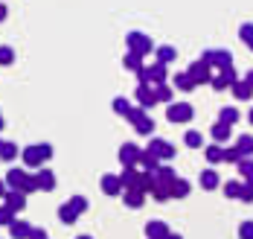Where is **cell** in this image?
Segmentation results:
<instances>
[{
  "label": "cell",
  "instance_id": "6da1fadb",
  "mask_svg": "<svg viewBox=\"0 0 253 239\" xmlns=\"http://www.w3.org/2000/svg\"><path fill=\"white\" fill-rule=\"evenodd\" d=\"M6 187H9V190H18V192H24V195H29V192L38 190L35 175H29L26 169H18V166H12V169L6 172Z\"/></svg>",
  "mask_w": 253,
  "mask_h": 239
},
{
  "label": "cell",
  "instance_id": "7a4b0ae2",
  "mask_svg": "<svg viewBox=\"0 0 253 239\" xmlns=\"http://www.w3.org/2000/svg\"><path fill=\"white\" fill-rule=\"evenodd\" d=\"M21 158L29 169H41V163L52 158V146L50 143H32V146L21 149Z\"/></svg>",
  "mask_w": 253,
  "mask_h": 239
},
{
  "label": "cell",
  "instance_id": "3957f363",
  "mask_svg": "<svg viewBox=\"0 0 253 239\" xmlns=\"http://www.w3.org/2000/svg\"><path fill=\"white\" fill-rule=\"evenodd\" d=\"M166 79H169V73H166V64H160V61H152L143 73H137V85L160 88V85H166Z\"/></svg>",
  "mask_w": 253,
  "mask_h": 239
},
{
  "label": "cell",
  "instance_id": "277c9868",
  "mask_svg": "<svg viewBox=\"0 0 253 239\" xmlns=\"http://www.w3.org/2000/svg\"><path fill=\"white\" fill-rule=\"evenodd\" d=\"M128 123L137 129V134H143V137H152V132H154V120L149 117V111H143V108H131V114L126 117Z\"/></svg>",
  "mask_w": 253,
  "mask_h": 239
},
{
  "label": "cell",
  "instance_id": "5b68a950",
  "mask_svg": "<svg viewBox=\"0 0 253 239\" xmlns=\"http://www.w3.org/2000/svg\"><path fill=\"white\" fill-rule=\"evenodd\" d=\"M126 44H128V53H137V55H149L154 50L152 38H149L146 32H128Z\"/></svg>",
  "mask_w": 253,
  "mask_h": 239
},
{
  "label": "cell",
  "instance_id": "8992f818",
  "mask_svg": "<svg viewBox=\"0 0 253 239\" xmlns=\"http://www.w3.org/2000/svg\"><path fill=\"white\" fill-rule=\"evenodd\" d=\"M201 61H207L210 67L227 70V67H233V53H230V50H204Z\"/></svg>",
  "mask_w": 253,
  "mask_h": 239
},
{
  "label": "cell",
  "instance_id": "52a82bcc",
  "mask_svg": "<svg viewBox=\"0 0 253 239\" xmlns=\"http://www.w3.org/2000/svg\"><path fill=\"white\" fill-rule=\"evenodd\" d=\"M195 117V108L189 105V102H172V105H166V120L169 123H189Z\"/></svg>",
  "mask_w": 253,
  "mask_h": 239
},
{
  "label": "cell",
  "instance_id": "ba28073f",
  "mask_svg": "<svg viewBox=\"0 0 253 239\" xmlns=\"http://www.w3.org/2000/svg\"><path fill=\"white\" fill-rule=\"evenodd\" d=\"M146 149H149L152 155H157L160 160H172V158L177 155V149L172 146V143H169V140H163V137H152Z\"/></svg>",
  "mask_w": 253,
  "mask_h": 239
},
{
  "label": "cell",
  "instance_id": "9c48e42d",
  "mask_svg": "<svg viewBox=\"0 0 253 239\" xmlns=\"http://www.w3.org/2000/svg\"><path fill=\"white\" fill-rule=\"evenodd\" d=\"M140 158H143V149H140L137 143H123V146H120V163H123V169L140 166Z\"/></svg>",
  "mask_w": 253,
  "mask_h": 239
},
{
  "label": "cell",
  "instance_id": "30bf717a",
  "mask_svg": "<svg viewBox=\"0 0 253 239\" xmlns=\"http://www.w3.org/2000/svg\"><path fill=\"white\" fill-rule=\"evenodd\" d=\"M134 96H137V108H143V111H149L152 105H157V94H154L152 85H137Z\"/></svg>",
  "mask_w": 253,
  "mask_h": 239
},
{
  "label": "cell",
  "instance_id": "8fae6325",
  "mask_svg": "<svg viewBox=\"0 0 253 239\" xmlns=\"http://www.w3.org/2000/svg\"><path fill=\"white\" fill-rule=\"evenodd\" d=\"M236 82H239L236 67H227V70H218V73L212 76V88H215V91H224V88H233Z\"/></svg>",
  "mask_w": 253,
  "mask_h": 239
},
{
  "label": "cell",
  "instance_id": "7c38bea8",
  "mask_svg": "<svg viewBox=\"0 0 253 239\" xmlns=\"http://www.w3.org/2000/svg\"><path fill=\"white\" fill-rule=\"evenodd\" d=\"M189 76L198 82V85H201V82H212V67H210L207 61L198 58V61H192V64H189Z\"/></svg>",
  "mask_w": 253,
  "mask_h": 239
},
{
  "label": "cell",
  "instance_id": "4fadbf2b",
  "mask_svg": "<svg viewBox=\"0 0 253 239\" xmlns=\"http://www.w3.org/2000/svg\"><path fill=\"white\" fill-rule=\"evenodd\" d=\"M99 187H102L105 195H120V192H126V187H123V181H120V175H111V172L102 175Z\"/></svg>",
  "mask_w": 253,
  "mask_h": 239
},
{
  "label": "cell",
  "instance_id": "5bb4252c",
  "mask_svg": "<svg viewBox=\"0 0 253 239\" xmlns=\"http://www.w3.org/2000/svg\"><path fill=\"white\" fill-rule=\"evenodd\" d=\"M169 234H172V231H169V225H166V222H160V219L146 222V237H149V239H166Z\"/></svg>",
  "mask_w": 253,
  "mask_h": 239
},
{
  "label": "cell",
  "instance_id": "9a60e30c",
  "mask_svg": "<svg viewBox=\"0 0 253 239\" xmlns=\"http://www.w3.org/2000/svg\"><path fill=\"white\" fill-rule=\"evenodd\" d=\"M35 184H38V190H44V192H52L55 190V172L52 169H38L35 172Z\"/></svg>",
  "mask_w": 253,
  "mask_h": 239
},
{
  "label": "cell",
  "instance_id": "2e32d148",
  "mask_svg": "<svg viewBox=\"0 0 253 239\" xmlns=\"http://www.w3.org/2000/svg\"><path fill=\"white\" fill-rule=\"evenodd\" d=\"M9 237L12 239H29L32 237V225L24 222V219H15V222L9 225Z\"/></svg>",
  "mask_w": 253,
  "mask_h": 239
},
{
  "label": "cell",
  "instance_id": "e0dca14e",
  "mask_svg": "<svg viewBox=\"0 0 253 239\" xmlns=\"http://www.w3.org/2000/svg\"><path fill=\"white\" fill-rule=\"evenodd\" d=\"M3 201H6L9 210H15V213H21L26 207V195L24 192H18V190H9V192L3 195Z\"/></svg>",
  "mask_w": 253,
  "mask_h": 239
},
{
  "label": "cell",
  "instance_id": "ac0fdd59",
  "mask_svg": "<svg viewBox=\"0 0 253 239\" xmlns=\"http://www.w3.org/2000/svg\"><path fill=\"white\" fill-rule=\"evenodd\" d=\"M143 201H146V192H143V190H126V192H123V204L131 207V210L143 207Z\"/></svg>",
  "mask_w": 253,
  "mask_h": 239
},
{
  "label": "cell",
  "instance_id": "d6986e66",
  "mask_svg": "<svg viewBox=\"0 0 253 239\" xmlns=\"http://www.w3.org/2000/svg\"><path fill=\"white\" fill-rule=\"evenodd\" d=\"M172 85H175L177 91H186V94L198 88V82L189 76V70H183V73H175V76H172Z\"/></svg>",
  "mask_w": 253,
  "mask_h": 239
},
{
  "label": "cell",
  "instance_id": "ffe728a7",
  "mask_svg": "<svg viewBox=\"0 0 253 239\" xmlns=\"http://www.w3.org/2000/svg\"><path fill=\"white\" fill-rule=\"evenodd\" d=\"M230 91H233V96H236L239 102H248V99L253 96V85L248 79H239L233 88H230Z\"/></svg>",
  "mask_w": 253,
  "mask_h": 239
},
{
  "label": "cell",
  "instance_id": "44dd1931",
  "mask_svg": "<svg viewBox=\"0 0 253 239\" xmlns=\"http://www.w3.org/2000/svg\"><path fill=\"white\" fill-rule=\"evenodd\" d=\"M201 187L204 190H218V187H221V178H218V172H215L212 166L201 172Z\"/></svg>",
  "mask_w": 253,
  "mask_h": 239
},
{
  "label": "cell",
  "instance_id": "7402d4cb",
  "mask_svg": "<svg viewBox=\"0 0 253 239\" xmlns=\"http://www.w3.org/2000/svg\"><path fill=\"white\" fill-rule=\"evenodd\" d=\"M140 169H143V172H157V169H160V158H157V155H152L149 149H143V158H140Z\"/></svg>",
  "mask_w": 253,
  "mask_h": 239
},
{
  "label": "cell",
  "instance_id": "603a6c76",
  "mask_svg": "<svg viewBox=\"0 0 253 239\" xmlns=\"http://www.w3.org/2000/svg\"><path fill=\"white\" fill-rule=\"evenodd\" d=\"M210 134H212V140L221 146L224 140H230V134H233V129L230 126H224V123H212V129H210Z\"/></svg>",
  "mask_w": 253,
  "mask_h": 239
},
{
  "label": "cell",
  "instance_id": "cb8c5ba5",
  "mask_svg": "<svg viewBox=\"0 0 253 239\" xmlns=\"http://www.w3.org/2000/svg\"><path fill=\"white\" fill-rule=\"evenodd\" d=\"M236 149L242 152V158H253V137L251 134H239L236 137Z\"/></svg>",
  "mask_w": 253,
  "mask_h": 239
},
{
  "label": "cell",
  "instance_id": "d4e9b609",
  "mask_svg": "<svg viewBox=\"0 0 253 239\" xmlns=\"http://www.w3.org/2000/svg\"><path fill=\"white\" fill-rule=\"evenodd\" d=\"M218 123H224V126H236L239 123V108H233V105H224L221 108V114H218Z\"/></svg>",
  "mask_w": 253,
  "mask_h": 239
},
{
  "label": "cell",
  "instance_id": "484cf974",
  "mask_svg": "<svg viewBox=\"0 0 253 239\" xmlns=\"http://www.w3.org/2000/svg\"><path fill=\"white\" fill-rule=\"evenodd\" d=\"M123 64H126L128 70H134V73H143V70H146V64H143V55H137V53H126Z\"/></svg>",
  "mask_w": 253,
  "mask_h": 239
},
{
  "label": "cell",
  "instance_id": "4316f807",
  "mask_svg": "<svg viewBox=\"0 0 253 239\" xmlns=\"http://www.w3.org/2000/svg\"><path fill=\"white\" fill-rule=\"evenodd\" d=\"M204 155H207V160H210V163H221V160H224V146L210 143V146L204 149Z\"/></svg>",
  "mask_w": 253,
  "mask_h": 239
},
{
  "label": "cell",
  "instance_id": "83f0119b",
  "mask_svg": "<svg viewBox=\"0 0 253 239\" xmlns=\"http://www.w3.org/2000/svg\"><path fill=\"white\" fill-rule=\"evenodd\" d=\"M111 108H114V114H120V117H128L131 114V102H128L126 96H114V102H111Z\"/></svg>",
  "mask_w": 253,
  "mask_h": 239
},
{
  "label": "cell",
  "instance_id": "f1b7e54d",
  "mask_svg": "<svg viewBox=\"0 0 253 239\" xmlns=\"http://www.w3.org/2000/svg\"><path fill=\"white\" fill-rule=\"evenodd\" d=\"M175 58H177V50H175V47H169V44L157 47V61H160V64H169V61H175Z\"/></svg>",
  "mask_w": 253,
  "mask_h": 239
},
{
  "label": "cell",
  "instance_id": "f546056e",
  "mask_svg": "<svg viewBox=\"0 0 253 239\" xmlns=\"http://www.w3.org/2000/svg\"><path fill=\"white\" fill-rule=\"evenodd\" d=\"M189 190H192V184H189L186 178H177L175 187H172V198H186V195H189Z\"/></svg>",
  "mask_w": 253,
  "mask_h": 239
},
{
  "label": "cell",
  "instance_id": "4dcf8cb0",
  "mask_svg": "<svg viewBox=\"0 0 253 239\" xmlns=\"http://www.w3.org/2000/svg\"><path fill=\"white\" fill-rule=\"evenodd\" d=\"M239 175L245 178V184L253 187V160L251 158H245L242 163H239Z\"/></svg>",
  "mask_w": 253,
  "mask_h": 239
},
{
  "label": "cell",
  "instance_id": "1f68e13d",
  "mask_svg": "<svg viewBox=\"0 0 253 239\" xmlns=\"http://www.w3.org/2000/svg\"><path fill=\"white\" fill-rule=\"evenodd\" d=\"M58 219H61L64 225H73V222L79 219V213L73 210V207H70V201H67V204H61V207H58Z\"/></svg>",
  "mask_w": 253,
  "mask_h": 239
},
{
  "label": "cell",
  "instance_id": "d6a6232c",
  "mask_svg": "<svg viewBox=\"0 0 253 239\" xmlns=\"http://www.w3.org/2000/svg\"><path fill=\"white\" fill-rule=\"evenodd\" d=\"M15 158H18V143L3 140V146H0V160H15Z\"/></svg>",
  "mask_w": 253,
  "mask_h": 239
},
{
  "label": "cell",
  "instance_id": "836d02e7",
  "mask_svg": "<svg viewBox=\"0 0 253 239\" xmlns=\"http://www.w3.org/2000/svg\"><path fill=\"white\" fill-rule=\"evenodd\" d=\"M154 94H157V102H163V105H172V88L169 85H160V88H154Z\"/></svg>",
  "mask_w": 253,
  "mask_h": 239
},
{
  "label": "cell",
  "instance_id": "e575fe53",
  "mask_svg": "<svg viewBox=\"0 0 253 239\" xmlns=\"http://www.w3.org/2000/svg\"><path fill=\"white\" fill-rule=\"evenodd\" d=\"M242 190H245L242 181H227V184H224V195H227V198H242Z\"/></svg>",
  "mask_w": 253,
  "mask_h": 239
},
{
  "label": "cell",
  "instance_id": "d590c367",
  "mask_svg": "<svg viewBox=\"0 0 253 239\" xmlns=\"http://www.w3.org/2000/svg\"><path fill=\"white\" fill-rule=\"evenodd\" d=\"M239 38L245 41L248 50H253V24H242V27H239Z\"/></svg>",
  "mask_w": 253,
  "mask_h": 239
},
{
  "label": "cell",
  "instance_id": "8d00e7d4",
  "mask_svg": "<svg viewBox=\"0 0 253 239\" xmlns=\"http://www.w3.org/2000/svg\"><path fill=\"white\" fill-rule=\"evenodd\" d=\"M183 143H186L189 149H201V146H204V137H201V132H186Z\"/></svg>",
  "mask_w": 253,
  "mask_h": 239
},
{
  "label": "cell",
  "instance_id": "74e56055",
  "mask_svg": "<svg viewBox=\"0 0 253 239\" xmlns=\"http://www.w3.org/2000/svg\"><path fill=\"white\" fill-rule=\"evenodd\" d=\"M12 61H15V50L3 44V47H0V67H9Z\"/></svg>",
  "mask_w": 253,
  "mask_h": 239
},
{
  "label": "cell",
  "instance_id": "f35d334b",
  "mask_svg": "<svg viewBox=\"0 0 253 239\" xmlns=\"http://www.w3.org/2000/svg\"><path fill=\"white\" fill-rule=\"evenodd\" d=\"M242 152H239V149H236V146H230V149H224V163H236V166H239V163H242Z\"/></svg>",
  "mask_w": 253,
  "mask_h": 239
},
{
  "label": "cell",
  "instance_id": "ab89813d",
  "mask_svg": "<svg viewBox=\"0 0 253 239\" xmlns=\"http://www.w3.org/2000/svg\"><path fill=\"white\" fill-rule=\"evenodd\" d=\"M70 207H73V210H76L79 216H82V213L87 210L90 204H87V198H84V195H73V198H70Z\"/></svg>",
  "mask_w": 253,
  "mask_h": 239
},
{
  "label": "cell",
  "instance_id": "60d3db41",
  "mask_svg": "<svg viewBox=\"0 0 253 239\" xmlns=\"http://www.w3.org/2000/svg\"><path fill=\"white\" fill-rule=\"evenodd\" d=\"M15 219H18V213H15V210H9L6 204L0 207V225H6V228H9V225H12Z\"/></svg>",
  "mask_w": 253,
  "mask_h": 239
},
{
  "label": "cell",
  "instance_id": "b9f144b4",
  "mask_svg": "<svg viewBox=\"0 0 253 239\" xmlns=\"http://www.w3.org/2000/svg\"><path fill=\"white\" fill-rule=\"evenodd\" d=\"M239 239H253V222H242L239 225Z\"/></svg>",
  "mask_w": 253,
  "mask_h": 239
},
{
  "label": "cell",
  "instance_id": "7bdbcfd3",
  "mask_svg": "<svg viewBox=\"0 0 253 239\" xmlns=\"http://www.w3.org/2000/svg\"><path fill=\"white\" fill-rule=\"evenodd\" d=\"M239 201H245V204H253V187L245 184V190H242V198Z\"/></svg>",
  "mask_w": 253,
  "mask_h": 239
},
{
  "label": "cell",
  "instance_id": "ee69618b",
  "mask_svg": "<svg viewBox=\"0 0 253 239\" xmlns=\"http://www.w3.org/2000/svg\"><path fill=\"white\" fill-rule=\"evenodd\" d=\"M29 239H50L47 237V231H44V228H32V237Z\"/></svg>",
  "mask_w": 253,
  "mask_h": 239
},
{
  "label": "cell",
  "instance_id": "f6af8a7d",
  "mask_svg": "<svg viewBox=\"0 0 253 239\" xmlns=\"http://www.w3.org/2000/svg\"><path fill=\"white\" fill-rule=\"evenodd\" d=\"M6 192H9V187H6V178H0V198H3Z\"/></svg>",
  "mask_w": 253,
  "mask_h": 239
},
{
  "label": "cell",
  "instance_id": "bcb514c9",
  "mask_svg": "<svg viewBox=\"0 0 253 239\" xmlns=\"http://www.w3.org/2000/svg\"><path fill=\"white\" fill-rule=\"evenodd\" d=\"M6 18H9V9H6V6L0 3V21H6Z\"/></svg>",
  "mask_w": 253,
  "mask_h": 239
},
{
  "label": "cell",
  "instance_id": "7dc6e473",
  "mask_svg": "<svg viewBox=\"0 0 253 239\" xmlns=\"http://www.w3.org/2000/svg\"><path fill=\"white\" fill-rule=\"evenodd\" d=\"M245 79H248V82L253 85V70H248V76H245Z\"/></svg>",
  "mask_w": 253,
  "mask_h": 239
},
{
  "label": "cell",
  "instance_id": "c3c4849f",
  "mask_svg": "<svg viewBox=\"0 0 253 239\" xmlns=\"http://www.w3.org/2000/svg\"><path fill=\"white\" fill-rule=\"evenodd\" d=\"M166 239H183V237H180V234H169Z\"/></svg>",
  "mask_w": 253,
  "mask_h": 239
},
{
  "label": "cell",
  "instance_id": "681fc988",
  "mask_svg": "<svg viewBox=\"0 0 253 239\" xmlns=\"http://www.w3.org/2000/svg\"><path fill=\"white\" fill-rule=\"evenodd\" d=\"M248 120H251V126H253V108H251V114H248Z\"/></svg>",
  "mask_w": 253,
  "mask_h": 239
},
{
  "label": "cell",
  "instance_id": "f907efd6",
  "mask_svg": "<svg viewBox=\"0 0 253 239\" xmlns=\"http://www.w3.org/2000/svg\"><path fill=\"white\" fill-rule=\"evenodd\" d=\"M0 132H3V111H0Z\"/></svg>",
  "mask_w": 253,
  "mask_h": 239
},
{
  "label": "cell",
  "instance_id": "816d5d0a",
  "mask_svg": "<svg viewBox=\"0 0 253 239\" xmlns=\"http://www.w3.org/2000/svg\"><path fill=\"white\" fill-rule=\"evenodd\" d=\"M76 239H93V237H87V234H84V237H76Z\"/></svg>",
  "mask_w": 253,
  "mask_h": 239
},
{
  "label": "cell",
  "instance_id": "f5cc1de1",
  "mask_svg": "<svg viewBox=\"0 0 253 239\" xmlns=\"http://www.w3.org/2000/svg\"><path fill=\"white\" fill-rule=\"evenodd\" d=\"M0 146H3V140H0Z\"/></svg>",
  "mask_w": 253,
  "mask_h": 239
}]
</instances>
